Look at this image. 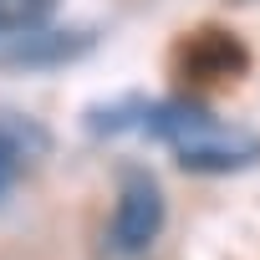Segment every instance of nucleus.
Here are the masks:
<instances>
[{
  "label": "nucleus",
  "mask_w": 260,
  "mask_h": 260,
  "mask_svg": "<svg viewBox=\"0 0 260 260\" xmlns=\"http://www.w3.org/2000/svg\"><path fill=\"white\" fill-rule=\"evenodd\" d=\"M143 133H153L158 143H169L174 164L189 169V174H235V169H250L260 158V138L255 133L230 127L219 112H209L194 97L148 102Z\"/></svg>",
  "instance_id": "nucleus-1"
},
{
  "label": "nucleus",
  "mask_w": 260,
  "mask_h": 260,
  "mask_svg": "<svg viewBox=\"0 0 260 260\" xmlns=\"http://www.w3.org/2000/svg\"><path fill=\"white\" fill-rule=\"evenodd\" d=\"M169 224V204H164V189L148 169H127L122 184H117V204H112V219H107V240L112 250L122 255H148L158 245Z\"/></svg>",
  "instance_id": "nucleus-2"
},
{
  "label": "nucleus",
  "mask_w": 260,
  "mask_h": 260,
  "mask_svg": "<svg viewBox=\"0 0 260 260\" xmlns=\"http://www.w3.org/2000/svg\"><path fill=\"white\" fill-rule=\"evenodd\" d=\"M250 67V51L230 36V31H194L184 46H179V72L189 82H230Z\"/></svg>",
  "instance_id": "nucleus-3"
},
{
  "label": "nucleus",
  "mask_w": 260,
  "mask_h": 260,
  "mask_svg": "<svg viewBox=\"0 0 260 260\" xmlns=\"http://www.w3.org/2000/svg\"><path fill=\"white\" fill-rule=\"evenodd\" d=\"M87 46H92V36L56 31V26L26 31V36H0V67H67Z\"/></svg>",
  "instance_id": "nucleus-4"
},
{
  "label": "nucleus",
  "mask_w": 260,
  "mask_h": 260,
  "mask_svg": "<svg viewBox=\"0 0 260 260\" xmlns=\"http://www.w3.org/2000/svg\"><path fill=\"white\" fill-rule=\"evenodd\" d=\"M61 0H0V36H26V31H46L56 21Z\"/></svg>",
  "instance_id": "nucleus-5"
},
{
  "label": "nucleus",
  "mask_w": 260,
  "mask_h": 260,
  "mask_svg": "<svg viewBox=\"0 0 260 260\" xmlns=\"http://www.w3.org/2000/svg\"><path fill=\"white\" fill-rule=\"evenodd\" d=\"M224 6H260V0H224Z\"/></svg>",
  "instance_id": "nucleus-6"
}]
</instances>
